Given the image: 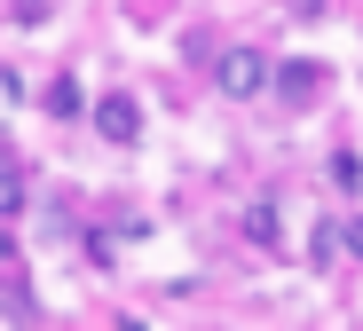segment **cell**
Instances as JSON below:
<instances>
[{
    "instance_id": "cell-1",
    "label": "cell",
    "mask_w": 363,
    "mask_h": 331,
    "mask_svg": "<svg viewBox=\"0 0 363 331\" xmlns=\"http://www.w3.org/2000/svg\"><path fill=\"white\" fill-rule=\"evenodd\" d=\"M213 87L237 95V103L261 95V87H269V55H261V47H221V55H213Z\"/></svg>"
},
{
    "instance_id": "cell-2",
    "label": "cell",
    "mask_w": 363,
    "mask_h": 331,
    "mask_svg": "<svg viewBox=\"0 0 363 331\" xmlns=\"http://www.w3.org/2000/svg\"><path fill=\"white\" fill-rule=\"evenodd\" d=\"M95 135H103L111 150H135V142H143V103H135V95H103V103H95Z\"/></svg>"
},
{
    "instance_id": "cell-3",
    "label": "cell",
    "mask_w": 363,
    "mask_h": 331,
    "mask_svg": "<svg viewBox=\"0 0 363 331\" xmlns=\"http://www.w3.org/2000/svg\"><path fill=\"white\" fill-rule=\"evenodd\" d=\"M269 87L284 95V103H308V95H324V63H277V72H269Z\"/></svg>"
},
{
    "instance_id": "cell-4",
    "label": "cell",
    "mask_w": 363,
    "mask_h": 331,
    "mask_svg": "<svg viewBox=\"0 0 363 331\" xmlns=\"http://www.w3.org/2000/svg\"><path fill=\"white\" fill-rule=\"evenodd\" d=\"M245 237H253L261 252H277V245H284V221H277V197H253V206H245Z\"/></svg>"
},
{
    "instance_id": "cell-5",
    "label": "cell",
    "mask_w": 363,
    "mask_h": 331,
    "mask_svg": "<svg viewBox=\"0 0 363 331\" xmlns=\"http://www.w3.org/2000/svg\"><path fill=\"white\" fill-rule=\"evenodd\" d=\"M48 118H79V79H72V72L48 79Z\"/></svg>"
},
{
    "instance_id": "cell-6",
    "label": "cell",
    "mask_w": 363,
    "mask_h": 331,
    "mask_svg": "<svg viewBox=\"0 0 363 331\" xmlns=\"http://www.w3.org/2000/svg\"><path fill=\"white\" fill-rule=\"evenodd\" d=\"M24 213V174H16V158H0V221H16Z\"/></svg>"
},
{
    "instance_id": "cell-7",
    "label": "cell",
    "mask_w": 363,
    "mask_h": 331,
    "mask_svg": "<svg viewBox=\"0 0 363 331\" xmlns=\"http://www.w3.org/2000/svg\"><path fill=\"white\" fill-rule=\"evenodd\" d=\"M332 189H363V158H355V150L332 158Z\"/></svg>"
},
{
    "instance_id": "cell-8",
    "label": "cell",
    "mask_w": 363,
    "mask_h": 331,
    "mask_svg": "<svg viewBox=\"0 0 363 331\" xmlns=\"http://www.w3.org/2000/svg\"><path fill=\"white\" fill-rule=\"evenodd\" d=\"M332 237H340V252H355V260H363V221H340Z\"/></svg>"
},
{
    "instance_id": "cell-9",
    "label": "cell",
    "mask_w": 363,
    "mask_h": 331,
    "mask_svg": "<svg viewBox=\"0 0 363 331\" xmlns=\"http://www.w3.org/2000/svg\"><path fill=\"white\" fill-rule=\"evenodd\" d=\"M9 9H16V24H40V16H48V0H9Z\"/></svg>"
}]
</instances>
